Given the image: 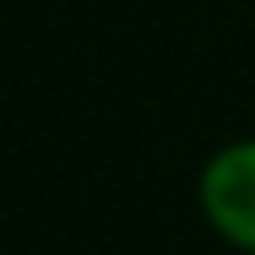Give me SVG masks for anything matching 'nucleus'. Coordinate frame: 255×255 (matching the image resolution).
Masks as SVG:
<instances>
[{
    "instance_id": "obj_1",
    "label": "nucleus",
    "mask_w": 255,
    "mask_h": 255,
    "mask_svg": "<svg viewBox=\"0 0 255 255\" xmlns=\"http://www.w3.org/2000/svg\"><path fill=\"white\" fill-rule=\"evenodd\" d=\"M199 203L222 241L255 255V137L213 151L199 175Z\"/></svg>"
}]
</instances>
